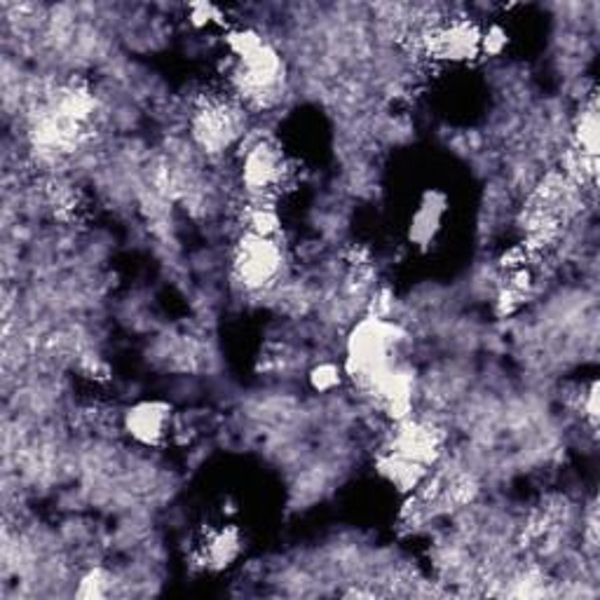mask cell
I'll return each mask as SVG.
<instances>
[{
    "mask_svg": "<svg viewBox=\"0 0 600 600\" xmlns=\"http://www.w3.org/2000/svg\"><path fill=\"white\" fill-rule=\"evenodd\" d=\"M402 324L369 315L359 319L345 340V378L371 394L399 367V350L406 340Z\"/></svg>",
    "mask_w": 600,
    "mask_h": 600,
    "instance_id": "cell-1",
    "label": "cell"
},
{
    "mask_svg": "<svg viewBox=\"0 0 600 600\" xmlns=\"http://www.w3.org/2000/svg\"><path fill=\"white\" fill-rule=\"evenodd\" d=\"M228 78L232 92L238 95L242 106L268 108L284 92L286 66L282 54L263 41L259 47L247 52L244 57L232 59Z\"/></svg>",
    "mask_w": 600,
    "mask_h": 600,
    "instance_id": "cell-2",
    "label": "cell"
},
{
    "mask_svg": "<svg viewBox=\"0 0 600 600\" xmlns=\"http://www.w3.org/2000/svg\"><path fill=\"white\" fill-rule=\"evenodd\" d=\"M240 178L251 199H272L288 178V165L280 145L272 139H251L242 145Z\"/></svg>",
    "mask_w": 600,
    "mask_h": 600,
    "instance_id": "cell-3",
    "label": "cell"
},
{
    "mask_svg": "<svg viewBox=\"0 0 600 600\" xmlns=\"http://www.w3.org/2000/svg\"><path fill=\"white\" fill-rule=\"evenodd\" d=\"M234 277L247 291H265L275 284L284 268V251L277 238H259L244 232L234 249Z\"/></svg>",
    "mask_w": 600,
    "mask_h": 600,
    "instance_id": "cell-4",
    "label": "cell"
},
{
    "mask_svg": "<svg viewBox=\"0 0 600 600\" xmlns=\"http://www.w3.org/2000/svg\"><path fill=\"white\" fill-rule=\"evenodd\" d=\"M421 45L427 57L444 62L450 66L471 64L481 57V26L477 22L460 17L425 29L421 35Z\"/></svg>",
    "mask_w": 600,
    "mask_h": 600,
    "instance_id": "cell-5",
    "label": "cell"
},
{
    "mask_svg": "<svg viewBox=\"0 0 600 600\" xmlns=\"http://www.w3.org/2000/svg\"><path fill=\"white\" fill-rule=\"evenodd\" d=\"M244 106L214 101L199 108L193 116L190 132L199 151L207 155H221L232 149L244 134Z\"/></svg>",
    "mask_w": 600,
    "mask_h": 600,
    "instance_id": "cell-6",
    "label": "cell"
},
{
    "mask_svg": "<svg viewBox=\"0 0 600 600\" xmlns=\"http://www.w3.org/2000/svg\"><path fill=\"white\" fill-rule=\"evenodd\" d=\"M172 404L162 399H141L122 415V429L137 446L157 448L167 441L172 432Z\"/></svg>",
    "mask_w": 600,
    "mask_h": 600,
    "instance_id": "cell-7",
    "label": "cell"
},
{
    "mask_svg": "<svg viewBox=\"0 0 600 600\" xmlns=\"http://www.w3.org/2000/svg\"><path fill=\"white\" fill-rule=\"evenodd\" d=\"M450 197L441 188H427L413 207L406 226V240L415 249H429L446 228Z\"/></svg>",
    "mask_w": 600,
    "mask_h": 600,
    "instance_id": "cell-8",
    "label": "cell"
},
{
    "mask_svg": "<svg viewBox=\"0 0 600 600\" xmlns=\"http://www.w3.org/2000/svg\"><path fill=\"white\" fill-rule=\"evenodd\" d=\"M390 452H396V456L432 467L441 456V436L434 427L415 423L411 421V417H406V421L399 423L394 432Z\"/></svg>",
    "mask_w": 600,
    "mask_h": 600,
    "instance_id": "cell-9",
    "label": "cell"
},
{
    "mask_svg": "<svg viewBox=\"0 0 600 600\" xmlns=\"http://www.w3.org/2000/svg\"><path fill=\"white\" fill-rule=\"evenodd\" d=\"M380 471H383V477L399 490V493H413V490L423 488V483L429 477V467L396 456V452H390V456L380 462Z\"/></svg>",
    "mask_w": 600,
    "mask_h": 600,
    "instance_id": "cell-10",
    "label": "cell"
},
{
    "mask_svg": "<svg viewBox=\"0 0 600 600\" xmlns=\"http://www.w3.org/2000/svg\"><path fill=\"white\" fill-rule=\"evenodd\" d=\"M242 552V537L234 525H226V528L216 531L205 542V563L214 570H226L234 560L240 558Z\"/></svg>",
    "mask_w": 600,
    "mask_h": 600,
    "instance_id": "cell-11",
    "label": "cell"
},
{
    "mask_svg": "<svg viewBox=\"0 0 600 600\" xmlns=\"http://www.w3.org/2000/svg\"><path fill=\"white\" fill-rule=\"evenodd\" d=\"M282 230V216L272 199H251L244 207V232L259 238H277Z\"/></svg>",
    "mask_w": 600,
    "mask_h": 600,
    "instance_id": "cell-12",
    "label": "cell"
},
{
    "mask_svg": "<svg viewBox=\"0 0 600 600\" xmlns=\"http://www.w3.org/2000/svg\"><path fill=\"white\" fill-rule=\"evenodd\" d=\"M598 108L596 103H589L581 108V113L575 122V149L587 155V157H598Z\"/></svg>",
    "mask_w": 600,
    "mask_h": 600,
    "instance_id": "cell-13",
    "label": "cell"
},
{
    "mask_svg": "<svg viewBox=\"0 0 600 600\" xmlns=\"http://www.w3.org/2000/svg\"><path fill=\"white\" fill-rule=\"evenodd\" d=\"M307 380H310V388L315 392L329 394L342 385L345 369L336 361H319L317 367H313L310 373H307Z\"/></svg>",
    "mask_w": 600,
    "mask_h": 600,
    "instance_id": "cell-14",
    "label": "cell"
},
{
    "mask_svg": "<svg viewBox=\"0 0 600 600\" xmlns=\"http://www.w3.org/2000/svg\"><path fill=\"white\" fill-rule=\"evenodd\" d=\"M188 24L195 29L226 26L223 10L214 3H190L188 6Z\"/></svg>",
    "mask_w": 600,
    "mask_h": 600,
    "instance_id": "cell-15",
    "label": "cell"
},
{
    "mask_svg": "<svg viewBox=\"0 0 600 600\" xmlns=\"http://www.w3.org/2000/svg\"><path fill=\"white\" fill-rule=\"evenodd\" d=\"M509 47V31L500 24L481 29V57H500Z\"/></svg>",
    "mask_w": 600,
    "mask_h": 600,
    "instance_id": "cell-16",
    "label": "cell"
},
{
    "mask_svg": "<svg viewBox=\"0 0 600 600\" xmlns=\"http://www.w3.org/2000/svg\"><path fill=\"white\" fill-rule=\"evenodd\" d=\"M108 577L103 570H89L83 581H80V589H78V596L80 598H103L108 593Z\"/></svg>",
    "mask_w": 600,
    "mask_h": 600,
    "instance_id": "cell-17",
    "label": "cell"
},
{
    "mask_svg": "<svg viewBox=\"0 0 600 600\" xmlns=\"http://www.w3.org/2000/svg\"><path fill=\"white\" fill-rule=\"evenodd\" d=\"M581 413L587 415V421L591 423V427L598 425V383L593 380L589 392L581 396Z\"/></svg>",
    "mask_w": 600,
    "mask_h": 600,
    "instance_id": "cell-18",
    "label": "cell"
}]
</instances>
